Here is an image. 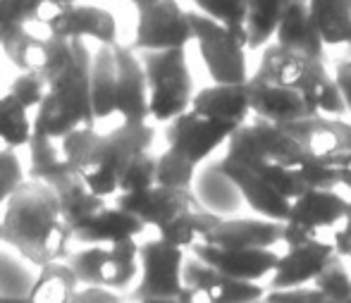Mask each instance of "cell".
<instances>
[{
  "instance_id": "9",
  "label": "cell",
  "mask_w": 351,
  "mask_h": 303,
  "mask_svg": "<svg viewBox=\"0 0 351 303\" xmlns=\"http://www.w3.org/2000/svg\"><path fill=\"white\" fill-rule=\"evenodd\" d=\"M349 196L342 189L330 191H306L291 201L289 220L285 222L282 246L291 248L299 243L320 239L323 232H335L347 217Z\"/></svg>"
},
{
  "instance_id": "6",
  "label": "cell",
  "mask_w": 351,
  "mask_h": 303,
  "mask_svg": "<svg viewBox=\"0 0 351 303\" xmlns=\"http://www.w3.org/2000/svg\"><path fill=\"white\" fill-rule=\"evenodd\" d=\"M148 82V112L158 124H170L191 110L194 79H191L186 48L162 53H141Z\"/></svg>"
},
{
  "instance_id": "43",
  "label": "cell",
  "mask_w": 351,
  "mask_h": 303,
  "mask_svg": "<svg viewBox=\"0 0 351 303\" xmlns=\"http://www.w3.org/2000/svg\"><path fill=\"white\" fill-rule=\"evenodd\" d=\"M265 303H332V301L318 287L306 284V287H296V289L268 291L265 294Z\"/></svg>"
},
{
  "instance_id": "5",
  "label": "cell",
  "mask_w": 351,
  "mask_h": 303,
  "mask_svg": "<svg viewBox=\"0 0 351 303\" xmlns=\"http://www.w3.org/2000/svg\"><path fill=\"white\" fill-rule=\"evenodd\" d=\"M222 160L241 165L251 172L263 170V167L299 170L308 160V153L299 138L289 132V127L254 117L232 134Z\"/></svg>"
},
{
  "instance_id": "13",
  "label": "cell",
  "mask_w": 351,
  "mask_h": 303,
  "mask_svg": "<svg viewBox=\"0 0 351 303\" xmlns=\"http://www.w3.org/2000/svg\"><path fill=\"white\" fill-rule=\"evenodd\" d=\"M43 36L65 41H96L98 46H117V22L110 10L91 3H77L53 17L41 29H32Z\"/></svg>"
},
{
  "instance_id": "11",
  "label": "cell",
  "mask_w": 351,
  "mask_h": 303,
  "mask_svg": "<svg viewBox=\"0 0 351 303\" xmlns=\"http://www.w3.org/2000/svg\"><path fill=\"white\" fill-rule=\"evenodd\" d=\"M189 253L160 237L141 243V277L136 282L134 301L146 299H180L184 294V260Z\"/></svg>"
},
{
  "instance_id": "39",
  "label": "cell",
  "mask_w": 351,
  "mask_h": 303,
  "mask_svg": "<svg viewBox=\"0 0 351 303\" xmlns=\"http://www.w3.org/2000/svg\"><path fill=\"white\" fill-rule=\"evenodd\" d=\"M156 170H158V156H153L151 151L134 158V162L127 167L125 177L120 182V196L153 189L156 186Z\"/></svg>"
},
{
  "instance_id": "37",
  "label": "cell",
  "mask_w": 351,
  "mask_h": 303,
  "mask_svg": "<svg viewBox=\"0 0 351 303\" xmlns=\"http://www.w3.org/2000/svg\"><path fill=\"white\" fill-rule=\"evenodd\" d=\"M199 167L189 162L186 158L177 156L175 151L165 148L158 156V170H156V186L167 189H194Z\"/></svg>"
},
{
  "instance_id": "15",
  "label": "cell",
  "mask_w": 351,
  "mask_h": 303,
  "mask_svg": "<svg viewBox=\"0 0 351 303\" xmlns=\"http://www.w3.org/2000/svg\"><path fill=\"white\" fill-rule=\"evenodd\" d=\"M189 253L232 280L261 284L263 280L273 277L282 251L278 248H217L210 243H196Z\"/></svg>"
},
{
  "instance_id": "45",
  "label": "cell",
  "mask_w": 351,
  "mask_h": 303,
  "mask_svg": "<svg viewBox=\"0 0 351 303\" xmlns=\"http://www.w3.org/2000/svg\"><path fill=\"white\" fill-rule=\"evenodd\" d=\"M330 239H332L335 248H337V253L342 258H349L351 256V196H349V208H347V217H344V222L337 227V230L330 234Z\"/></svg>"
},
{
  "instance_id": "49",
  "label": "cell",
  "mask_w": 351,
  "mask_h": 303,
  "mask_svg": "<svg viewBox=\"0 0 351 303\" xmlns=\"http://www.w3.org/2000/svg\"><path fill=\"white\" fill-rule=\"evenodd\" d=\"M3 239H5V234H3V222H0V243H3Z\"/></svg>"
},
{
  "instance_id": "33",
  "label": "cell",
  "mask_w": 351,
  "mask_h": 303,
  "mask_svg": "<svg viewBox=\"0 0 351 303\" xmlns=\"http://www.w3.org/2000/svg\"><path fill=\"white\" fill-rule=\"evenodd\" d=\"M222 217L213 215L210 210H206L201 203H196L191 210L182 213L177 220H172L170 225H165L162 230H158V237L162 241L172 243V246L182 248V251L189 253L196 243H201L206 239V234L213 230V227L220 222Z\"/></svg>"
},
{
  "instance_id": "1",
  "label": "cell",
  "mask_w": 351,
  "mask_h": 303,
  "mask_svg": "<svg viewBox=\"0 0 351 303\" xmlns=\"http://www.w3.org/2000/svg\"><path fill=\"white\" fill-rule=\"evenodd\" d=\"M3 243L34 267L67 260L72 253V230L62 217L58 193L48 184L27 180L3 208Z\"/></svg>"
},
{
  "instance_id": "36",
  "label": "cell",
  "mask_w": 351,
  "mask_h": 303,
  "mask_svg": "<svg viewBox=\"0 0 351 303\" xmlns=\"http://www.w3.org/2000/svg\"><path fill=\"white\" fill-rule=\"evenodd\" d=\"M196 12L213 22L222 24L246 41V17H249V0H191ZM249 48V46H246Z\"/></svg>"
},
{
  "instance_id": "29",
  "label": "cell",
  "mask_w": 351,
  "mask_h": 303,
  "mask_svg": "<svg viewBox=\"0 0 351 303\" xmlns=\"http://www.w3.org/2000/svg\"><path fill=\"white\" fill-rule=\"evenodd\" d=\"M29 180L43 182V184H56L62 177H70L74 172L67 167L65 156H62L60 141L48 138L43 132L34 129L32 143H29Z\"/></svg>"
},
{
  "instance_id": "27",
  "label": "cell",
  "mask_w": 351,
  "mask_h": 303,
  "mask_svg": "<svg viewBox=\"0 0 351 303\" xmlns=\"http://www.w3.org/2000/svg\"><path fill=\"white\" fill-rule=\"evenodd\" d=\"M91 106L96 129L115 122L117 127V60L115 46H98L91 64Z\"/></svg>"
},
{
  "instance_id": "18",
  "label": "cell",
  "mask_w": 351,
  "mask_h": 303,
  "mask_svg": "<svg viewBox=\"0 0 351 303\" xmlns=\"http://www.w3.org/2000/svg\"><path fill=\"white\" fill-rule=\"evenodd\" d=\"M117 60V127L120 124H139L151 122L148 112V82L143 69L141 56L132 46H115Z\"/></svg>"
},
{
  "instance_id": "23",
  "label": "cell",
  "mask_w": 351,
  "mask_h": 303,
  "mask_svg": "<svg viewBox=\"0 0 351 303\" xmlns=\"http://www.w3.org/2000/svg\"><path fill=\"white\" fill-rule=\"evenodd\" d=\"M146 230L148 227L139 217L130 215L117 206H106L72 232V241L82 246H117V243L136 239Z\"/></svg>"
},
{
  "instance_id": "40",
  "label": "cell",
  "mask_w": 351,
  "mask_h": 303,
  "mask_svg": "<svg viewBox=\"0 0 351 303\" xmlns=\"http://www.w3.org/2000/svg\"><path fill=\"white\" fill-rule=\"evenodd\" d=\"M8 93L12 98H17L29 112L36 115L38 108L43 106L48 93V84L41 74H32V72H19V77H14V82L10 84Z\"/></svg>"
},
{
  "instance_id": "42",
  "label": "cell",
  "mask_w": 351,
  "mask_h": 303,
  "mask_svg": "<svg viewBox=\"0 0 351 303\" xmlns=\"http://www.w3.org/2000/svg\"><path fill=\"white\" fill-rule=\"evenodd\" d=\"M299 175L304 180L308 191H330V189H339V172L335 165L330 162H320V160H308L299 167Z\"/></svg>"
},
{
  "instance_id": "35",
  "label": "cell",
  "mask_w": 351,
  "mask_h": 303,
  "mask_svg": "<svg viewBox=\"0 0 351 303\" xmlns=\"http://www.w3.org/2000/svg\"><path fill=\"white\" fill-rule=\"evenodd\" d=\"M34 112L10 93L0 96V151H17L32 143Z\"/></svg>"
},
{
  "instance_id": "21",
  "label": "cell",
  "mask_w": 351,
  "mask_h": 303,
  "mask_svg": "<svg viewBox=\"0 0 351 303\" xmlns=\"http://www.w3.org/2000/svg\"><path fill=\"white\" fill-rule=\"evenodd\" d=\"M285 239L282 222L265 217H230L220 220L201 243L217 248H278Z\"/></svg>"
},
{
  "instance_id": "46",
  "label": "cell",
  "mask_w": 351,
  "mask_h": 303,
  "mask_svg": "<svg viewBox=\"0 0 351 303\" xmlns=\"http://www.w3.org/2000/svg\"><path fill=\"white\" fill-rule=\"evenodd\" d=\"M332 74H335V82H337L339 91H342L344 103H347V110L351 115V60L337 62V67H335Z\"/></svg>"
},
{
  "instance_id": "30",
  "label": "cell",
  "mask_w": 351,
  "mask_h": 303,
  "mask_svg": "<svg viewBox=\"0 0 351 303\" xmlns=\"http://www.w3.org/2000/svg\"><path fill=\"white\" fill-rule=\"evenodd\" d=\"M323 43L328 48H351V0H308Z\"/></svg>"
},
{
  "instance_id": "41",
  "label": "cell",
  "mask_w": 351,
  "mask_h": 303,
  "mask_svg": "<svg viewBox=\"0 0 351 303\" xmlns=\"http://www.w3.org/2000/svg\"><path fill=\"white\" fill-rule=\"evenodd\" d=\"M29 177L24 175V165L14 151H0V208L22 189Z\"/></svg>"
},
{
  "instance_id": "10",
  "label": "cell",
  "mask_w": 351,
  "mask_h": 303,
  "mask_svg": "<svg viewBox=\"0 0 351 303\" xmlns=\"http://www.w3.org/2000/svg\"><path fill=\"white\" fill-rule=\"evenodd\" d=\"M194 43L191 12L177 0H160L151 8L136 10V29L132 48L136 53L180 51Z\"/></svg>"
},
{
  "instance_id": "19",
  "label": "cell",
  "mask_w": 351,
  "mask_h": 303,
  "mask_svg": "<svg viewBox=\"0 0 351 303\" xmlns=\"http://www.w3.org/2000/svg\"><path fill=\"white\" fill-rule=\"evenodd\" d=\"M196 196L191 189H167V186H153L139 193H125L115 198V206L127 210L130 215L139 217L151 230H162L182 213L191 210L196 206Z\"/></svg>"
},
{
  "instance_id": "7",
  "label": "cell",
  "mask_w": 351,
  "mask_h": 303,
  "mask_svg": "<svg viewBox=\"0 0 351 303\" xmlns=\"http://www.w3.org/2000/svg\"><path fill=\"white\" fill-rule=\"evenodd\" d=\"M141 246L136 239L117 246H84L70 253L67 263L82 287H103L115 294L134 287L141 277Z\"/></svg>"
},
{
  "instance_id": "51",
  "label": "cell",
  "mask_w": 351,
  "mask_h": 303,
  "mask_svg": "<svg viewBox=\"0 0 351 303\" xmlns=\"http://www.w3.org/2000/svg\"><path fill=\"white\" fill-rule=\"evenodd\" d=\"M258 303H265V299H263V301H258Z\"/></svg>"
},
{
  "instance_id": "2",
  "label": "cell",
  "mask_w": 351,
  "mask_h": 303,
  "mask_svg": "<svg viewBox=\"0 0 351 303\" xmlns=\"http://www.w3.org/2000/svg\"><path fill=\"white\" fill-rule=\"evenodd\" d=\"M151 124H120L115 129H79L67 134L60 141L62 156L67 167L79 177L91 193L106 198L120 196V182L125 177L127 167L139 158L141 153H148L153 146Z\"/></svg>"
},
{
  "instance_id": "12",
  "label": "cell",
  "mask_w": 351,
  "mask_h": 303,
  "mask_svg": "<svg viewBox=\"0 0 351 303\" xmlns=\"http://www.w3.org/2000/svg\"><path fill=\"white\" fill-rule=\"evenodd\" d=\"M234 132L237 129L210 122L189 110L170 124H165V143L177 156L186 158L196 167H201L217 148L227 146Z\"/></svg>"
},
{
  "instance_id": "14",
  "label": "cell",
  "mask_w": 351,
  "mask_h": 303,
  "mask_svg": "<svg viewBox=\"0 0 351 303\" xmlns=\"http://www.w3.org/2000/svg\"><path fill=\"white\" fill-rule=\"evenodd\" d=\"M184 287L199 296V303H258L268 294V287L232 280L191 253L184 260Z\"/></svg>"
},
{
  "instance_id": "3",
  "label": "cell",
  "mask_w": 351,
  "mask_h": 303,
  "mask_svg": "<svg viewBox=\"0 0 351 303\" xmlns=\"http://www.w3.org/2000/svg\"><path fill=\"white\" fill-rule=\"evenodd\" d=\"M74 58L65 72L48 79V93L43 106L34 115V129L48 138L62 141L79 129H96L91 106V64L93 53L86 41H72Z\"/></svg>"
},
{
  "instance_id": "17",
  "label": "cell",
  "mask_w": 351,
  "mask_h": 303,
  "mask_svg": "<svg viewBox=\"0 0 351 303\" xmlns=\"http://www.w3.org/2000/svg\"><path fill=\"white\" fill-rule=\"evenodd\" d=\"M289 132L301 141L308 158L330 165H342L351 158V122L344 117H306L301 122L287 124Z\"/></svg>"
},
{
  "instance_id": "47",
  "label": "cell",
  "mask_w": 351,
  "mask_h": 303,
  "mask_svg": "<svg viewBox=\"0 0 351 303\" xmlns=\"http://www.w3.org/2000/svg\"><path fill=\"white\" fill-rule=\"evenodd\" d=\"M139 303H199V296H196L194 291L184 289V294H182L180 299H146Z\"/></svg>"
},
{
  "instance_id": "38",
  "label": "cell",
  "mask_w": 351,
  "mask_h": 303,
  "mask_svg": "<svg viewBox=\"0 0 351 303\" xmlns=\"http://www.w3.org/2000/svg\"><path fill=\"white\" fill-rule=\"evenodd\" d=\"M332 303H351V265L347 258L337 256L325 265V270L313 282Z\"/></svg>"
},
{
  "instance_id": "26",
  "label": "cell",
  "mask_w": 351,
  "mask_h": 303,
  "mask_svg": "<svg viewBox=\"0 0 351 303\" xmlns=\"http://www.w3.org/2000/svg\"><path fill=\"white\" fill-rule=\"evenodd\" d=\"M275 43L294 53H301V56L325 60L328 46L323 43V36L315 27V19L308 10V0H294L289 5L278 27V34H275Z\"/></svg>"
},
{
  "instance_id": "44",
  "label": "cell",
  "mask_w": 351,
  "mask_h": 303,
  "mask_svg": "<svg viewBox=\"0 0 351 303\" xmlns=\"http://www.w3.org/2000/svg\"><path fill=\"white\" fill-rule=\"evenodd\" d=\"M70 303H122V296L103 287H79Z\"/></svg>"
},
{
  "instance_id": "8",
  "label": "cell",
  "mask_w": 351,
  "mask_h": 303,
  "mask_svg": "<svg viewBox=\"0 0 351 303\" xmlns=\"http://www.w3.org/2000/svg\"><path fill=\"white\" fill-rule=\"evenodd\" d=\"M194 43L213 84H249L246 41L199 12H191Z\"/></svg>"
},
{
  "instance_id": "4",
  "label": "cell",
  "mask_w": 351,
  "mask_h": 303,
  "mask_svg": "<svg viewBox=\"0 0 351 303\" xmlns=\"http://www.w3.org/2000/svg\"><path fill=\"white\" fill-rule=\"evenodd\" d=\"M251 77L258 79V82L273 84V86L301 93L315 115H349L344 96L339 91L337 82H335V74H330L325 60H318V58L301 56V53H294L273 41L261 51L258 67Z\"/></svg>"
},
{
  "instance_id": "31",
  "label": "cell",
  "mask_w": 351,
  "mask_h": 303,
  "mask_svg": "<svg viewBox=\"0 0 351 303\" xmlns=\"http://www.w3.org/2000/svg\"><path fill=\"white\" fill-rule=\"evenodd\" d=\"M294 0H249L246 17V46L249 51H263L275 41L278 27Z\"/></svg>"
},
{
  "instance_id": "24",
  "label": "cell",
  "mask_w": 351,
  "mask_h": 303,
  "mask_svg": "<svg viewBox=\"0 0 351 303\" xmlns=\"http://www.w3.org/2000/svg\"><path fill=\"white\" fill-rule=\"evenodd\" d=\"M220 167L225 170V175L237 184V189H239L241 198H244L249 210H254L256 215L265 217V220L282 222V225L289 220L291 201L280 196V193L275 191L268 182L261 180L256 172L246 170V167H241V165H234V162H227V160H222V158H220Z\"/></svg>"
},
{
  "instance_id": "22",
  "label": "cell",
  "mask_w": 351,
  "mask_h": 303,
  "mask_svg": "<svg viewBox=\"0 0 351 303\" xmlns=\"http://www.w3.org/2000/svg\"><path fill=\"white\" fill-rule=\"evenodd\" d=\"M249 98H251V115L256 120L273 122V124H294L306 117H315L306 98L289 88L273 86V84L249 79Z\"/></svg>"
},
{
  "instance_id": "50",
  "label": "cell",
  "mask_w": 351,
  "mask_h": 303,
  "mask_svg": "<svg viewBox=\"0 0 351 303\" xmlns=\"http://www.w3.org/2000/svg\"><path fill=\"white\" fill-rule=\"evenodd\" d=\"M347 260H349V265H351V256H349V258H347Z\"/></svg>"
},
{
  "instance_id": "16",
  "label": "cell",
  "mask_w": 351,
  "mask_h": 303,
  "mask_svg": "<svg viewBox=\"0 0 351 303\" xmlns=\"http://www.w3.org/2000/svg\"><path fill=\"white\" fill-rule=\"evenodd\" d=\"M335 256H337V248H335L332 239H323V237L285 248L280 253L278 267L265 287H268V291H280L313 284Z\"/></svg>"
},
{
  "instance_id": "20",
  "label": "cell",
  "mask_w": 351,
  "mask_h": 303,
  "mask_svg": "<svg viewBox=\"0 0 351 303\" xmlns=\"http://www.w3.org/2000/svg\"><path fill=\"white\" fill-rule=\"evenodd\" d=\"M191 112L210 122L239 129L251 122L249 84H210L199 88L191 101Z\"/></svg>"
},
{
  "instance_id": "48",
  "label": "cell",
  "mask_w": 351,
  "mask_h": 303,
  "mask_svg": "<svg viewBox=\"0 0 351 303\" xmlns=\"http://www.w3.org/2000/svg\"><path fill=\"white\" fill-rule=\"evenodd\" d=\"M122 3L134 5V10H143V8H151V5L160 3V0H122Z\"/></svg>"
},
{
  "instance_id": "28",
  "label": "cell",
  "mask_w": 351,
  "mask_h": 303,
  "mask_svg": "<svg viewBox=\"0 0 351 303\" xmlns=\"http://www.w3.org/2000/svg\"><path fill=\"white\" fill-rule=\"evenodd\" d=\"M51 189L58 193V201L62 208V217H65L67 227L74 232L82 222H86L88 217H93L96 213H101L106 206H110V201L91 193V189L86 186L77 175L62 177L60 182L51 184Z\"/></svg>"
},
{
  "instance_id": "34",
  "label": "cell",
  "mask_w": 351,
  "mask_h": 303,
  "mask_svg": "<svg viewBox=\"0 0 351 303\" xmlns=\"http://www.w3.org/2000/svg\"><path fill=\"white\" fill-rule=\"evenodd\" d=\"M38 267L24 260L14 248H0V299L27 301L32 294V287L36 282Z\"/></svg>"
},
{
  "instance_id": "32",
  "label": "cell",
  "mask_w": 351,
  "mask_h": 303,
  "mask_svg": "<svg viewBox=\"0 0 351 303\" xmlns=\"http://www.w3.org/2000/svg\"><path fill=\"white\" fill-rule=\"evenodd\" d=\"M79 280L67 260L48 263L38 267L36 282L29 294V303H70L79 291Z\"/></svg>"
},
{
  "instance_id": "25",
  "label": "cell",
  "mask_w": 351,
  "mask_h": 303,
  "mask_svg": "<svg viewBox=\"0 0 351 303\" xmlns=\"http://www.w3.org/2000/svg\"><path fill=\"white\" fill-rule=\"evenodd\" d=\"M194 196L206 210H210L213 215L230 220V217H239V213L246 208L244 198H241L237 184L225 175V170L220 167V160L206 165L204 170H199L194 182Z\"/></svg>"
}]
</instances>
